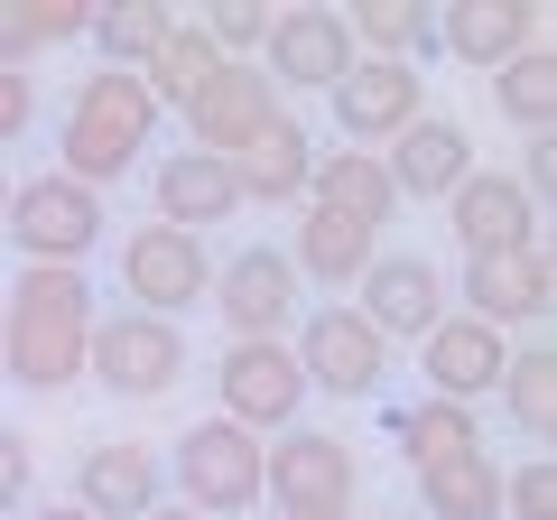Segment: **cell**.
Returning a JSON list of instances; mask_svg holds the SVG:
<instances>
[{
	"label": "cell",
	"mask_w": 557,
	"mask_h": 520,
	"mask_svg": "<svg viewBox=\"0 0 557 520\" xmlns=\"http://www.w3.org/2000/svg\"><path fill=\"white\" fill-rule=\"evenodd\" d=\"M84 344H94V280L84 270H20L10 307H0V381L57 400L65 381H84Z\"/></svg>",
	"instance_id": "obj_1"
},
{
	"label": "cell",
	"mask_w": 557,
	"mask_h": 520,
	"mask_svg": "<svg viewBox=\"0 0 557 520\" xmlns=\"http://www.w3.org/2000/svg\"><path fill=\"white\" fill-rule=\"evenodd\" d=\"M149 131H159V102H149V84L121 75V65H94V75L75 84V102H65L57 177H75L84 196H102V186H121V177L139 168Z\"/></svg>",
	"instance_id": "obj_2"
},
{
	"label": "cell",
	"mask_w": 557,
	"mask_h": 520,
	"mask_svg": "<svg viewBox=\"0 0 557 520\" xmlns=\"http://www.w3.org/2000/svg\"><path fill=\"white\" fill-rule=\"evenodd\" d=\"M260 456H270V446H260L251 428L196 419L159 465H168V483H177V502L196 520H242V511H260Z\"/></svg>",
	"instance_id": "obj_3"
},
{
	"label": "cell",
	"mask_w": 557,
	"mask_h": 520,
	"mask_svg": "<svg viewBox=\"0 0 557 520\" xmlns=\"http://www.w3.org/2000/svg\"><path fill=\"white\" fill-rule=\"evenodd\" d=\"M84 372H94L112 400H168V391L196 372V354H186V325L139 317V307H112V317H94Z\"/></svg>",
	"instance_id": "obj_4"
},
{
	"label": "cell",
	"mask_w": 557,
	"mask_h": 520,
	"mask_svg": "<svg viewBox=\"0 0 557 520\" xmlns=\"http://www.w3.org/2000/svg\"><path fill=\"white\" fill-rule=\"evenodd\" d=\"M288 354H298L307 391H325V400H381V391H391V344L354 317V298L307 307V317L288 325Z\"/></svg>",
	"instance_id": "obj_5"
},
{
	"label": "cell",
	"mask_w": 557,
	"mask_h": 520,
	"mask_svg": "<svg viewBox=\"0 0 557 520\" xmlns=\"http://www.w3.org/2000/svg\"><path fill=\"white\" fill-rule=\"evenodd\" d=\"M205 307L233 325V344H288V325L307 317V280L288 270L278 242H242V251L214 260V298Z\"/></svg>",
	"instance_id": "obj_6"
},
{
	"label": "cell",
	"mask_w": 557,
	"mask_h": 520,
	"mask_svg": "<svg viewBox=\"0 0 557 520\" xmlns=\"http://www.w3.org/2000/svg\"><path fill=\"white\" fill-rule=\"evenodd\" d=\"M102 196H84L75 177H57V168H47V177H28L20 196H10V251H20V270H84V260H94V242H102Z\"/></svg>",
	"instance_id": "obj_7"
},
{
	"label": "cell",
	"mask_w": 557,
	"mask_h": 520,
	"mask_svg": "<svg viewBox=\"0 0 557 520\" xmlns=\"http://www.w3.org/2000/svg\"><path fill=\"white\" fill-rule=\"evenodd\" d=\"M121 298L139 317H168V325L196 317L214 298V251H205V233H168V223L121 233Z\"/></svg>",
	"instance_id": "obj_8"
},
{
	"label": "cell",
	"mask_w": 557,
	"mask_h": 520,
	"mask_svg": "<svg viewBox=\"0 0 557 520\" xmlns=\"http://www.w3.org/2000/svg\"><path fill=\"white\" fill-rule=\"evenodd\" d=\"M214 391H223V419H233V428H251L260 446H270V437H288V428L307 419V400H317L288 344H223Z\"/></svg>",
	"instance_id": "obj_9"
},
{
	"label": "cell",
	"mask_w": 557,
	"mask_h": 520,
	"mask_svg": "<svg viewBox=\"0 0 557 520\" xmlns=\"http://www.w3.org/2000/svg\"><path fill=\"white\" fill-rule=\"evenodd\" d=\"M362 465L335 428H288V437L260 456V502L270 511H354Z\"/></svg>",
	"instance_id": "obj_10"
},
{
	"label": "cell",
	"mask_w": 557,
	"mask_h": 520,
	"mask_svg": "<svg viewBox=\"0 0 557 520\" xmlns=\"http://www.w3.org/2000/svg\"><path fill=\"white\" fill-rule=\"evenodd\" d=\"M446 298H456V317L493 325V335H539V325H548V242L465 260V280L446 288Z\"/></svg>",
	"instance_id": "obj_11"
},
{
	"label": "cell",
	"mask_w": 557,
	"mask_h": 520,
	"mask_svg": "<svg viewBox=\"0 0 557 520\" xmlns=\"http://www.w3.org/2000/svg\"><path fill=\"white\" fill-rule=\"evenodd\" d=\"M446 307L456 298H446V270L428 251H391V242H381V260L354 280V317L372 325L381 344H428V325H437Z\"/></svg>",
	"instance_id": "obj_12"
},
{
	"label": "cell",
	"mask_w": 557,
	"mask_h": 520,
	"mask_svg": "<svg viewBox=\"0 0 557 520\" xmlns=\"http://www.w3.org/2000/svg\"><path fill=\"white\" fill-rule=\"evenodd\" d=\"M260 75L270 94H335L354 75V38H344V10H270V38H260Z\"/></svg>",
	"instance_id": "obj_13"
},
{
	"label": "cell",
	"mask_w": 557,
	"mask_h": 520,
	"mask_svg": "<svg viewBox=\"0 0 557 520\" xmlns=\"http://www.w3.org/2000/svg\"><path fill=\"white\" fill-rule=\"evenodd\" d=\"M325 102H335V131H344V140L381 159V149H391L399 131H409V121L428 112V84H418V65H391V57H354V75H344Z\"/></svg>",
	"instance_id": "obj_14"
},
{
	"label": "cell",
	"mask_w": 557,
	"mask_h": 520,
	"mask_svg": "<svg viewBox=\"0 0 557 520\" xmlns=\"http://www.w3.org/2000/svg\"><path fill=\"white\" fill-rule=\"evenodd\" d=\"M381 177H391L399 205H446L465 177H474V140H465V121L446 112H418L391 149H381Z\"/></svg>",
	"instance_id": "obj_15"
},
{
	"label": "cell",
	"mask_w": 557,
	"mask_h": 520,
	"mask_svg": "<svg viewBox=\"0 0 557 520\" xmlns=\"http://www.w3.org/2000/svg\"><path fill=\"white\" fill-rule=\"evenodd\" d=\"M278 121V94L260 65H223L214 84H205L196 102H186V149H205V159H233V149H251L260 131Z\"/></svg>",
	"instance_id": "obj_16"
},
{
	"label": "cell",
	"mask_w": 557,
	"mask_h": 520,
	"mask_svg": "<svg viewBox=\"0 0 557 520\" xmlns=\"http://www.w3.org/2000/svg\"><path fill=\"white\" fill-rule=\"evenodd\" d=\"M159 502H168V465L149 456V446H131V437L84 446V465H75V511H94V520H149Z\"/></svg>",
	"instance_id": "obj_17"
},
{
	"label": "cell",
	"mask_w": 557,
	"mask_h": 520,
	"mask_svg": "<svg viewBox=\"0 0 557 520\" xmlns=\"http://www.w3.org/2000/svg\"><path fill=\"white\" fill-rule=\"evenodd\" d=\"M446 233H456L465 260H483V251H520V242H539V205L511 186V168H474V177L446 196Z\"/></svg>",
	"instance_id": "obj_18"
},
{
	"label": "cell",
	"mask_w": 557,
	"mask_h": 520,
	"mask_svg": "<svg viewBox=\"0 0 557 520\" xmlns=\"http://www.w3.org/2000/svg\"><path fill=\"white\" fill-rule=\"evenodd\" d=\"M418 362H428V400L474 409V400H493V381H502V362H511V344H502L493 325H474V317H456V307H446V317L428 325V344H418Z\"/></svg>",
	"instance_id": "obj_19"
},
{
	"label": "cell",
	"mask_w": 557,
	"mask_h": 520,
	"mask_svg": "<svg viewBox=\"0 0 557 520\" xmlns=\"http://www.w3.org/2000/svg\"><path fill=\"white\" fill-rule=\"evenodd\" d=\"M520 47H539V10L530 0H446L437 10V57L474 65V75H502Z\"/></svg>",
	"instance_id": "obj_20"
},
{
	"label": "cell",
	"mask_w": 557,
	"mask_h": 520,
	"mask_svg": "<svg viewBox=\"0 0 557 520\" xmlns=\"http://www.w3.org/2000/svg\"><path fill=\"white\" fill-rule=\"evenodd\" d=\"M149 205H159L168 233H196V223H233L242 214V186L223 159H205V149H168L159 168H149Z\"/></svg>",
	"instance_id": "obj_21"
},
{
	"label": "cell",
	"mask_w": 557,
	"mask_h": 520,
	"mask_svg": "<svg viewBox=\"0 0 557 520\" xmlns=\"http://www.w3.org/2000/svg\"><path fill=\"white\" fill-rule=\"evenodd\" d=\"M223 168H233L242 205H307V168H317V140H307V121L278 112L270 131H260L251 149H233Z\"/></svg>",
	"instance_id": "obj_22"
},
{
	"label": "cell",
	"mask_w": 557,
	"mask_h": 520,
	"mask_svg": "<svg viewBox=\"0 0 557 520\" xmlns=\"http://www.w3.org/2000/svg\"><path fill=\"white\" fill-rule=\"evenodd\" d=\"M307 205L362 223V233H381V223L399 214V196H391V177H381L372 149H317V168H307Z\"/></svg>",
	"instance_id": "obj_23"
},
{
	"label": "cell",
	"mask_w": 557,
	"mask_h": 520,
	"mask_svg": "<svg viewBox=\"0 0 557 520\" xmlns=\"http://www.w3.org/2000/svg\"><path fill=\"white\" fill-rule=\"evenodd\" d=\"M381 260V233H362V223H344V214H317L307 205L298 214V242H288V270H298L307 288H344L354 298V280Z\"/></svg>",
	"instance_id": "obj_24"
},
{
	"label": "cell",
	"mask_w": 557,
	"mask_h": 520,
	"mask_svg": "<svg viewBox=\"0 0 557 520\" xmlns=\"http://www.w3.org/2000/svg\"><path fill=\"white\" fill-rule=\"evenodd\" d=\"M344 38H354V57L418 65V57H437V10L428 0H354L344 10Z\"/></svg>",
	"instance_id": "obj_25"
},
{
	"label": "cell",
	"mask_w": 557,
	"mask_h": 520,
	"mask_svg": "<svg viewBox=\"0 0 557 520\" xmlns=\"http://www.w3.org/2000/svg\"><path fill=\"white\" fill-rule=\"evenodd\" d=\"M391 446L409 456V474H428V465L474 456L483 419H474V409H456V400H409V409H391Z\"/></svg>",
	"instance_id": "obj_26"
},
{
	"label": "cell",
	"mask_w": 557,
	"mask_h": 520,
	"mask_svg": "<svg viewBox=\"0 0 557 520\" xmlns=\"http://www.w3.org/2000/svg\"><path fill=\"white\" fill-rule=\"evenodd\" d=\"M214 75H223V57H214V38H205L196 20H177V28H168V47L139 65V84H149V102H159V112H186Z\"/></svg>",
	"instance_id": "obj_27"
},
{
	"label": "cell",
	"mask_w": 557,
	"mask_h": 520,
	"mask_svg": "<svg viewBox=\"0 0 557 520\" xmlns=\"http://www.w3.org/2000/svg\"><path fill=\"white\" fill-rule=\"evenodd\" d=\"M418 502H428V520H502V465L483 456H456V465H428L418 474Z\"/></svg>",
	"instance_id": "obj_28"
},
{
	"label": "cell",
	"mask_w": 557,
	"mask_h": 520,
	"mask_svg": "<svg viewBox=\"0 0 557 520\" xmlns=\"http://www.w3.org/2000/svg\"><path fill=\"white\" fill-rule=\"evenodd\" d=\"M84 20H94V10H75V0H28V10L0 0V75H28L47 47L84 38Z\"/></svg>",
	"instance_id": "obj_29"
},
{
	"label": "cell",
	"mask_w": 557,
	"mask_h": 520,
	"mask_svg": "<svg viewBox=\"0 0 557 520\" xmlns=\"http://www.w3.org/2000/svg\"><path fill=\"white\" fill-rule=\"evenodd\" d=\"M493 391H502V409H511V428H520V437H530V446H548V428H557V354H548V344H520V354L502 362V381H493Z\"/></svg>",
	"instance_id": "obj_30"
},
{
	"label": "cell",
	"mask_w": 557,
	"mask_h": 520,
	"mask_svg": "<svg viewBox=\"0 0 557 520\" xmlns=\"http://www.w3.org/2000/svg\"><path fill=\"white\" fill-rule=\"evenodd\" d=\"M493 102H502V121H511L520 140H548V121H557V57L548 47H520V57L493 75Z\"/></svg>",
	"instance_id": "obj_31"
},
{
	"label": "cell",
	"mask_w": 557,
	"mask_h": 520,
	"mask_svg": "<svg viewBox=\"0 0 557 520\" xmlns=\"http://www.w3.org/2000/svg\"><path fill=\"white\" fill-rule=\"evenodd\" d=\"M168 28H177V20H168L159 0H112V10H94V20H84V38L102 47V65L139 75V65H149V57L168 47Z\"/></svg>",
	"instance_id": "obj_32"
},
{
	"label": "cell",
	"mask_w": 557,
	"mask_h": 520,
	"mask_svg": "<svg viewBox=\"0 0 557 520\" xmlns=\"http://www.w3.org/2000/svg\"><path fill=\"white\" fill-rule=\"evenodd\" d=\"M205 38H214V57L223 65H251L260 57V38H270V10H242V0H214V10H205Z\"/></svg>",
	"instance_id": "obj_33"
},
{
	"label": "cell",
	"mask_w": 557,
	"mask_h": 520,
	"mask_svg": "<svg viewBox=\"0 0 557 520\" xmlns=\"http://www.w3.org/2000/svg\"><path fill=\"white\" fill-rule=\"evenodd\" d=\"M502 511L511 520H557V465L548 456L511 465V474H502Z\"/></svg>",
	"instance_id": "obj_34"
},
{
	"label": "cell",
	"mask_w": 557,
	"mask_h": 520,
	"mask_svg": "<svg viewBox=\"0 0 557 520\" xmlns=\"http://www.w3.org/2000/svg\"><path fill=\"white\" fill-rule=\"evenodd\" d=\"M28 493H38V456H28L20 428H0V520L28 511Z\"/></svg>",
	"instance_id": "obj_35"
},
{
	"label": "cell",
	"mask_w": 557,
	"mask_h": 520,
	"mask_svg": "<svg viewBox=\"0 0 557 520\" xmlns=\"http://www.w3.org/2000/svg\"><path fill=\"white\" fill-rule=\"evenodd\" d=\"M38 131V84L28 75H0V149H20Z\"/></svg>",
	"instance_id": "obj_36"
},
{
	"label": "cell",
	"mask_w": 557,
	"mask_h": 520,
	"mask_svg": "<svg viewBox=\"0 0 557 520\" xmlns=\"http://www.w3.org/2000/svg\"><path fill=\"white\" fill-rule=\"evenodd\" d=\"M511 186L539 205V223H548V186H557V140H520V168H511Z\"/></svg>",
	"instance_id": "obj_37"
},
{
	"label": "cell",
	"mask_w": 557,
	"mask_h": 520,
	"mask_svg": "<svg viewBox=\"0 0 557 520\" xmlns=\"http://www.w3.org/2000/svg\"><path fill=\"white\" fill-rule=\"evenodd\" d=\"M28 520H94V511H75V502H47V511H28Z\"/></svg>",
	"instance_id": "obj_38"
},
{
	"label": "cell",
	"mask_w": 557,
	"mask_h": 520,
	"mask_svg": "<svg viewBox=\"0 0 557 520\" xmlns=\"http://www.w3.org/2000/svg\"><path fill=\"white\" fill-rule=\"evenodd\" d=\"M10 196H20V177H10V168H0V233H10Z\"/></svg>",
	"instance_id": "obj_39"
},
{
	"label": "cell",
	"mask_w": 557,
	"mask_h": 520,
	"mask_svg": "<svg viewBox=\"0 0 557 520\" xmlns=\"http://www.w3.org/2000/svg\"><path fill=\"white\" fill-rule=\"evenodd\" d=\"M149 520H196V511H186V502H159V511H149Z\"/></svg>",
	"instance_id": "obj_40"
},
{
	"label": "cell",
	"mask_w": 557,
	"mask_h": 520,
	"mask_svg": "<svg viewBox=\"0 0 557 520\" xmlns=\"http://www.w3.org/2000/svg\"><path fill=\"white\" fill-rule=\"evenodd\" d=\"M278 520H354V511H278Z\"/></svg>",
	"instance_id": "obj_41"
}]
</instances>
